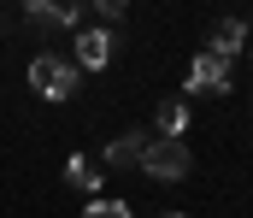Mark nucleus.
Listing matches in <instances>:
<instances>
[{"label": "nucleus", "instance_id": "obj_5", "mask_svg": "<svg viewBox=\"0 0 253 218\" xmlns=\"http://www.w3.org/2000/svg\"><path fill=\"white\" fill-rule=\"evenodd\" d=\"M141 153H147V136L141 130H124L118 142H106V165L112 171H141Z\"/></svg>", "mask_w": 253, "mask_h": 218}, {"label": "nucleus", "instance_id": "obj_6", "mask_svg": "<svg viewBox=\"0 0 253 218\" xmlns=\"http://www.w3.org/2000/svg\"><path fill=\"white\" fill-rule=\"evenodd\" d=\"M153 130H159V142H183V136H189V106H183V100H159Z\"/></svg>", "mask_w": 253, "mask_h": 218}, {"label": "nucleus", "instance_id": "obj_1", "mask_svg": "<svg viewBox=\"0 0 253 218\" xmlns=\"http://www.w3.org/2000/svg\"><path fill=\"white\" fill-rule=\"evenodd\" d=\"M77 65H71V59H59V53H36V59H30V88H36V94H42V100H71V94H77Z\"/></svg>", "mask_w": 253, "mask_h": 218}, {"label": "nucleus", "instance_id": "obj_7", "mask_svg": "<svg viewBox=\"0 0 253 218\" xmlns=\"http://www.w3.org/2000/svg\"><path fill=\"white\" fill-rule=\"evenodd\" d=\"M236 47H248V18H224V24L212 30V53L236 59Z\"/></svg>", "mask_w": 253, "mask_h": 218}, {"label": "nucleus", "instance_id": "obj_10", "mask_svg": "<svg viewBox=\"0 0 253 218\" xmlns=\"http://www.w3.org/2000/svg\"><path fill=\"white\" fill-rule=\"evenodd\" d=\"M83 218H129V207H124V201H100V195H94V201L83 207Z\"/></svg>", "mask_w": 253, "mask_h": 218}, {"label": "nucleus", "instance_id": "obj_12", "mask_svg": "<svg viewBox=\"0 0 253 218\" xmlns=\"http://www.w3.org/2000/svg\"><path fill=\"white\" fill-rule=\"evenodd\" d=\"M0 30H6V18H0Z\"/></svg>", "mask_w": 253, "mask_h": 218}, {"label": "nucleus", "instance_id": "obj_4", "mask_svg": "<svg viewBox=\"0 0 253 218\" xmlns=\"http://www.w3.org/2000/svg\"><path fill=\"white\" fill-rule=\"evenodd\" d=\"M71 47H77V53H71L77 71H106V65H112V30H94V24H88V30H77Z\"/></svg>", "mask_w": 253, "mask_h": 218}, {"label": "nucleus", "instance_id": "obj_8", "mask_svg": "<svg viewBox=\"0 0 253 218\" xmlns=\"http://www.w3.org/2000/svg\"><path fill=\"white\" fill-rule=\"evenodd\" d=\"M65 183H71V189H88V195H94V189H100V165H94L88 153H77V159H65Z\"/></svg>", "mask_w": 253, "mask_h": 218}, {"label": "nucleus", "instance_id": "obj_9", "mask_svg": "<svg viewBox=\"0 0 253 218\" xmlns=\"http://www.w3.org/2000/svg\"><path fill=\"white\" fill-rule=\"evenodd\" d=\"M118 18H124V0H94V6H88V24H94V30H100V24H118Z\"/></svg>", "mask_w": 253, "mask_h": 218}, {"label": "nucleus", "instance_id": "obj_11", "mask_svg": "<svg viewBox=\"0 0 253 218\" xmlns=\"http://www.w3.org/2000/svg\"><path fill=\"white\" fill-rule=\"evenodd\" d=\"M165 218H183V213H165Z\"/></svg>", "mask_w": 253, "mask_h": 218}, {"label": "nucleus", "instance_id": "obj_3", "mask_svg": "<svg viewBox=\"0 0 253 218\" xmlns=\"http://www.w3.org/2000/svg\"><path fill=\"white\" fill-rule=\"evenodd\" d=\"M189 94H230V59L206 47V53L189 65Z\"/></svg>", "mask_w": 253, "mask_h": 218}, {"label": "nucleus", "instance_id": "obj_13", "mask_svg": "<svg viewBox=\"0 0 253 218\" xmlns=\"http://www.w3.org/2000/svg\"><path fill=\"white\" fill-rule=\"evenodd\" d=\"M248 53H253V47H248Z\"/></svg>", "mask_w": 253, "mask_h": 218}, {"label": "nucleus", "instance_id": "obj_2", "mask_svg": "<svg viewBox=\"0 0 253 218\" xmlns=\"http://www.w3.org/2000/svg\"><path fill=\"white\" fill-rule=\"evenodd\" d=\"M189 142H159V136H147V153H141V171L153 177V183H177V177H189Z\"/></svg>", "mask_w": 253, "mask_h": 218}]
</instances>
